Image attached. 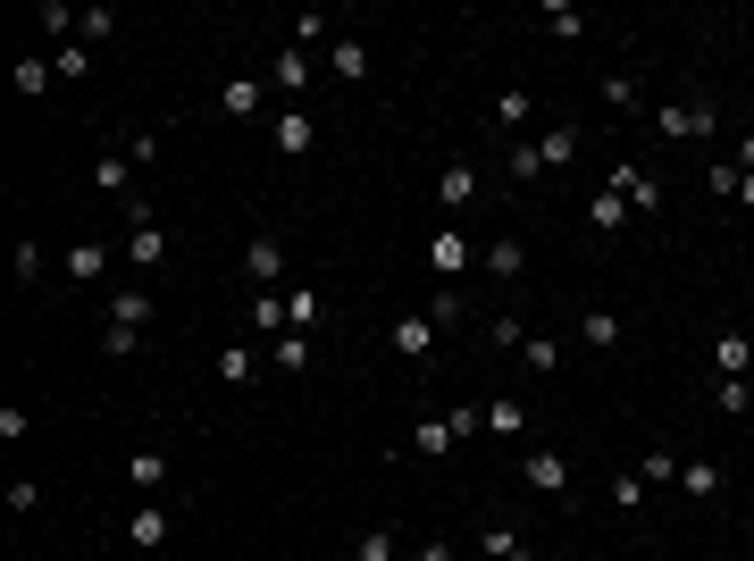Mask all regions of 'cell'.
Wrapping results in <instances>:
<instances>
[{
	"instance_id": "1",
	"label": "cell",
	"mask_w": 754,
	"mask_h": 561,
	"mask_svg": "<svg viewBox=\"0 0 754 561\" xmlns=\"http://www.w3.org/2000/svg\"><path fill=\"white\" fill-rule=\"evenodd\" d=\"M654 126L662 134H671V143H713V126H721V110H713V101H662V110H654Z\"/></svg>"
},
{
	"instance_id": "2",
	"label": "cell",
	"mask_w": 754,
	"mask_h": 561,
	"mask_svg": "<svg viewBox=\"0 0 754 561\" xmlns=\"http://www.w3.org/2000/svg\"><path fill=\"white\" fill-rule=\"evenodd\" d=\"M126 261L134 268H160V261H169V226L151 218L143 202H126Z\"/></svg>"
},
{
	"instance_id": "3",
	"label": "cell",
	"mask_w": 754,
	"mask_h": 561,
	"mask_svg": "<svg viewBox=\"0 0 754 561\" xmlns=\"http://www.w3.org/2000/svg\"><path fill=\"white\" fill-rule=\"evenodd\" d=\"M268 143H277L285 160H302V151L319 143V118H310V110H294V101H285V110H277V126H268Z\"/></svg>"
},
{
	"instance_id": "4",
	"label": "cell",
	"mask_w": 754,
	"mask_h": 561,
	"mask_svg": "<svg viewBox=\"0 0 754 561\" xmlns=\"http://www.w3.org/2000/svg\"><path fill=\"white\" fill-rule=\"evenodd\" d=\"M169 537H176V511H169V503H143V511L126 520V544H134V553H160Z\"/></svg>"
},
{
	"instance_id": "5",
	"label": "cell",
	"mask_w": 754,
	"mask_h": 561,
	"mask_svg": "<svg viewBox=\"0 0 754 561\" xmlns=\"http://www.w3.org/2000/svg\"><path fill=\"white\" fill-rule=\"evenodd\" d=\"M386 344H395L403 360H428V353H436V318H428V310H403L395 327H386Z\"/></svg>"
},
{
	"instance_id": "6",
	"label": "cell",
	"mask_w": 754,
	"mask_h": 561,
	"mask_svg": "<svg viewBox=\"0 0 754 561\" xmlns=\"http://www.w3.org/2000/svg\"><path fill=\"white\" fill-rule=\"evenodd\" d=\"M261 101H268V75H226V84H218V110L226 118H261Z\"/></svg>"
},
{
	"instance_id": "7",
	"label": "cell",
	"mask_w": 754,
	"mask_h": 561,
	"mask_svg": "<svg viewBox=\"0 0 754 561\" xmlns=\"http://www.w3.org/2000/svg\"><path fill=\"white\" fill-rule=\"evenodd\" d=\"M428 268L452 285L461 268H470V235H452V226H436V235H428Z\"/></svg>"
},
{
	"instance_id": "8",
	"label": "cell",
	"mask_w": 754,
	"mask_h": 561,
	"mask_svg": "<svg viewBox=\"0 0 754 561\" xmlns=\"http://www.w3.org/2000/svg\"><path fill=\"white\" fill-rule=\"evenodd\" d=\"M612 185H621V202H629V210H662V185L638 169V160H612Z\"/></svg>"
},
{
	"instance_id": "9",
	"label": "cell",
	"mask_w": 754,
	"mask_h": 561,
	"mask_svg": "<svg viewBox=\"0 0 754 561\" xmlns=\"http://www.w3.org/2000/svg\"><path fill=\"white\" fill-rule=\"evenodd\" d=\"M244 277L252 285H277L285 277V244H277V235H252V244H244Z\"/></svg>"
},
{
	"instance_id": "10",
	"label": "cell",
	"mask_w": 754,
	"mask_h": 561,
	"mask_svg": "<svg viewBox=\"0 0 754 561\" xmlns=\"http://www.w3.org/2000/svg\"><path fill=\"white\" fill-rule=\"evenodd\" d=\"M487 277L495 285H520L528 277V244H520V235H495V244H487Z\"/></svg>"
},
{
	"instance_id": "11",
	"label": "cell",
	"mask_w": 754,
	"mask_h": 561,
	"mask_svg": "<svg viewBox=\"0 0 754 561\" xmlns=\"http://www.w3.org/2000/svg\"><path fill=\"white\" fill-rule=\"evenodd\" d=\"M126 487H134V494H160V487H169V452H160V445L126 452Z\"/></svg>"
},
{
	"instance_id": "12",
	"label": "cell",
	"mask_w": 754,
	"mask_h": 561,
	"mask_svg": "<svg viewBox=\"0 0 754 561\" xmlns=\"http://www.w3.org/2000/svg\"><path fill=\"white\" fill-rule=\"evenodd\" d=\"M520 478H528L537 494H570V461H562V452H528Z\"/></svg>"
},
{
	"instance_id": "13",
	"label": "cell",
	"mask_w": 754,
	"mask_h": 561,
	"mask_svg": "<svg viewBox=\"0 0 754 561\" xmlns=\"http://www.w3.org/2000/svg\"><path fill=\"white\" fill-rule=\"evenodd\" d=\"M327 68H336L344 84H369V42H360V34H336V42H327Z\"/></svg>"
},
{
	"instance_id": "14",
	"label": "cell",
	"mask_w": 754,
	"mask_h": 561,
	"mask_svg": "<svg viewBox=\"0 0 754 561\" xmlns=\"http://www.w3.org/2000/svg\"><path fill=\"white\" fill-rule=\"evenodd\" d=\"M746 369H754V344L737 336V327H721L713 336V377H746Z\"/></svg>"
},
{
	"instance_id": "15",
	"label": "cell",
	"mask_w": 754,
	"mask_h": 561,
	"mask_svg": "<svg viewBox=\"0 0 754 561\" xmlns=\"http://www.w3.org/2000/svg\"><path fill=\"white\" fill-rule=\"evenodd\" d=\"M302 84H310V51H294V42H285V51L268 59V93H302Z\"/></svg>"
},
{
	"instance_id": "16",
	"label": "cell",
	"mask_w": 754,
	"mask_h": 561,
	"mask_svg": "<svg viewBox=\"0 0 754 561\" xmlns=\"http://www.w3.org/2000/svg\"><path fill=\"white\" fill-rule=\"evenodd\" d=\"M68 277H75V285H101V277H110V244H93V235H84V244H68Z\"/></svg>"
},
{
	"instance_id": "17",
	"label": "cell",
	"mask_w": 754,
	"mask_h": 561,
	"mask_svg": "<svg viewBox=\"0 0 754 561\" xmlns=\"http://www.w3.org/2000/svg\"><path fill=\"white\" fill-rule=\"evenodd\" d=\"M470 193H478V169H470V160H445V176H436V202H445V210H461Z\"/></svg>"
},
{
	"instance_id": "18",
	"label": "cell",
	"mask_w": 754,
	"mask_h": 561,
	"mask_svg": "<svg viewBox=\"0 0 754 561\" xmlns=\"http://www.w3.org/2000/svg\"><path fill=\"white\" fill-rule=\"evenodd\" d=\"M285 34H294V51H319V42H336V18H327V9H302Z\"/></svg>"
},
{
	"instance_id": "19",
	"label": "cell",
	"mask_w": 754,
	"mask_h": 561,
	"mask_svg": "<svg viewBox=\"0 0 754 561\" xmlns=\"http://www.w3.org/2000/svg\"><path fill=\"white\" fill-rule=\"evenodd\" d=\"M537 160H546V169H570V160H579V126H546L537 134Z\"/></svg>"
},
{
	"instance_id": "20",
	"label": "cell",
	"mask_w": 754,
	"mask_h": 561,
	"mask_svg": "<svg viewBox=\"0 0 754 561\" xmlns=\"http://www.w3.org/2000/svg\"><path fill=\"white\" fill-rule=\"evenodd\" d=\"M579 344H587V353H612V344H621V318H612V310H587L579 318Z\"/></svg>"
},
{
	"instance_id": "21",
	"label": "cell",
	"mask_w": 754,
	"mask_h": 561,
	"mask_svg": "<svg viewBox=\"0 0 754 561\" xmlns=\"http://www.w3.org/2000/svg\"><path fill=\"white\" fill-rule=\"evenodd\" d=\"M520 369L528 377H553V369H562V344H553V336H528L520 344Z\"/></svg>"
},
{
	"instance_id": "22",
	"label": "cell",
	"mask_w": 754,
	"mask_h": 561,
	"mask_svg": "<svg viewBox=\"0 0 754 561\" xmlns=\"http://www.w3.org/2000/svg\"><path fill=\"white\" fill-rule=\"evenodd\" d=\"M520 428H528V402L495 394V402H487V436H520Z\"/></svg>"
},
{
	"instance_id": "23",
	"label": "cell",
	"mask_w": 754,
	"mask_h": 561,
	"mask_svg": "<svg viewBox=\"0 0 754 561\" xmlns=\"http://www.w3.org/2000/svg\"><path fill=\"white\" fill-rule=\"evenodd\" d=\"M629 218V202H621V185H603L595 202H587V226H603V235H612V226Z\"/></svg>"
},
{
	"instance_id": "24",
	"label": "cell",
	"mask_w": 754,
	"mask_h": 561,
	"mask_svg": "<svg viewBox=\"0 0 754 561\" xmlns=\"http://www.w3.org/2000/svg\"><path fill=\"white\" fill-rule=\"evenodd\" d=\"M93 185L126 202V185H134V160H126V151H118V160H93Z\"/></svg>"
},
{
	"instance_id": "25",
	"label": "cell",
	"mask_w": 754,
	"mask_h": 561,
	"mask_svg": "<svg viewBox=\"0 0 754 561\" xmlns=\"http://www.w3.org/2000/svg\"><path fill=\"white\" fill-rule=\"evenodd\" d=\"M546 26H553V42H579V34H587V9H570V0H546Z\"/></svg>"
},
{
	"instance_id": "26",
	"label": "cell",
	"mask_w": 754,
	"mask_h": 561,
	"mask_svg": "<svg viewBox=\"0 0 754 561\" xmlns=\"http://www.w3.org/2000/svg\"><path fill=\"white\" fill-rule=\"evenodd\" d=\"M319 327V294H285V336H310Z\"/></svg>"
},
{
	"instance_id": "27",
	"label": "cell",
	"mask_w": 754,
	"mask_h": 561,
	"mask_svg": "<svg viewBox=\"0 0 754 561\" xmlns=\"http://www.w3.org/2000/svg\"><path fill=\"white\" fill-rule=\"evenodd\" d=\"M110 327H151V294H110Z\"/></svg>"
},
{
	"instance_id": "28",
	"label": "cell",
	"mask_w": 754,
	"mask_h": 561,
	"mask_svg": "<svg viewBox=\"0 0 754 561\" xmlns=\"http://www.w3.org/2000/svg\"><path fill=\"white\" fill-rule=\"evenodd\" d=\"M603 101H612V110H645V93H638V75H621V68H612V75H603Z\"/></svg>"
},
{
	"instance_id": "29",
	"label": "cell",
	"mask_w": 754,
	"mask_h": 561,
	"mask_svg": "<svg viewBox=\"0 0 754 561\" xmlns=\"http://www.w3.org/2000/svg\"><path fill=\"white\" fill-rule=\"evenodd\" d=\"M252 369H261V353H244V344H226V353H218V377H226V386H252Z\"/></svg>"
},
{
	"instance_id": "30",
	"label": "cell",
	"mask_w": 754,
	"mask_h": 561,
	"mask_svg": "<svg viewBox=\"0 0 754 561\" xmlns=\"http://www.w3.org/2000/svg\"><path fill=\"white\" fill-rule=\"evenodd\" d=\"M110 34H118V9H84V18H75V42H84V51L110 42Z\"/></svg>"
},
{
	"instance_id": "31",
	"label": "cell",
	"mask_w": 754,
	"mask_h": 561,
	"mask_svg": "<svg viewBox=\"0 0 754 561\" xmlns=\"http://www.w3.org/2000/svg\"><path fill=\"white\" fill-rule=\"evenodd\" d=\"M84 68H93V51H84V42H59V51H51V75H59V84H75Z\"/></svg>"
},
{
	"instance_id": "32",
	"label": "cell",
	"mask_w": 754,
	"mask_h": 561,
	"mask_svg": "<svg viewBox=\"0 0 754 561\" xmlns=\"http://www.w3.org/2000/svg\"><path fill=\"white\" fill-rule=\"evenodd\" d=\"M713 402H721L730 419H746V411H754V386H746V377H721V386H713Z\"/></svg>"
},
{
	"instance_id": "33",
	"label": "cell",
	"mask_w": 754,
	"mask_h": 561,
	"mask_svg": "<svg viewBox=\"0 0 754 561\" xmlns=\"http://www.w3.org/2000/svg\"><path fill=\"white\" fill-rule=\"evenodd\" d=\"M252 327H261V336H285V294H252Z\"/></svg>"
},
{
	"instance_id": "34",
	"label": "cell",
	"mask_w": 754,
	"mask_h": 561,
	"mask_svg": "<svg viewBox=\"0 0 754 561\" xmlns=\"http://www.w3.org/2000/svg\"><path fill=\"white\" fill-rule=\"evenodd\" d=\"M395 553H403V537H395V528H369V537L353 544V561H395Z\"/></svg>"
},
{
	"instance_id": "35",
	"label": "cell",
	"mask_w": 754,
	"mask_h": 561,
	"mask_svg": "<svg viewBox=\"0 0 754 561\" xmlns=\"http://www.w3.org/2000/svg\"><path fill=\"white\" fill-rule=\"evenodd\" d=\"M268 360H277L285 377H302V369H310V336H277V353H268Z\"/></svg>"
},
{
	"instance_id": "36",
	"label": "cell",
	"mask_w": 754,
	"mask_h": 561,
	"mask_svg": "<svg viewBox=\"0 0 754 561\" xmlns=\"http://www.w3.org/2000/svg\"><path fill=\"white\" fill-rule=\"evenodd\" d=\"M487 344H495V353H520V344H528V327H520V318H487Z\"/></svg>"
},
{
	"instance_id": "37",
	"label": "cell",
	"mask_w": 754,
	"mask_h": 561,
	"mask_svg": "<svg viewBox=\"0 0 754 561\" xmlns=\"http://www.w3.org/2000/svg\"><path fill=\"white\" fill-rule=\"evenodd\" d=\"M679 487H687V494H721V461H687V469H679Z\"/></svg>"
},
{
	"instance_id": "38",
	"label": "cell",
	"mask_w": 754,
	"mask_h": 561,
	"mask_svg": "<svg viewBox=\"0 0 754 561\" xmlns=\"http://www.w3.org/2000/svg\"><path fill=\"white\" fill-rule=\"evenodd\" d=\"M487 561H528V544H520V528H487Z\"/></svg>"
},
{
	"instance_id": "39",
	"label": "cell",
	"mask_w": 754,
	"mask_h": 561,
	"mask_svg": "<svg viewBox=\"0 0 754 561\" xmlns=\"http://www.w3.org/2000/svg\"><path fill=\"white\" fill-rule=\"evenodd\" d=\"M638 478H645V487H679V461H671V452H645Z\"/></svg>"
},
{
	"instance_id": "40",
	"label": "cell",
	"mask_w": 754,
	"mask_h": 561,
	"mask_svg": "<svg viewBox=\"0 0 754 561\" xmlns=\"http://www.w3.org/2000/svg\"><path fill=\"white\" fill-rule=\"evenodd\" d=\"M0 503H9V511H18V520H26V511L42 503V487H34V478H9V487H0Z\"/></svg>"
},
{
	"instance_id": "41",
	"label": "cell",
	"mask_w": 754,
	"mask_h": 561,
	"mask_svg": "<svg viewBox=\"0 0 754 561\" xmlns=\"http://www.w3.org/2000/svg\"><path fill=\"white\" fill-rule=\"evenodd\" d=\"M42 84H59L51 59H18V93H42Z\"/></svg>"
},
{
	"instance_id": "42",
	"label": "cell",
	"mask_w": 754,
	"mask_h": 561,
	"mask_svg": "<svg viewBox=\"0 0 754 561\" xmlns=\"http://www.w3.org/2000/svg\"><path fill=\"white\" fill-rule=\"evenodd\" d=\"M528 110H537L528 93H495V118H503V126H528Z\"/></svg>"
},
{
	"instance_id": "43",
	"label": "cell",
	"mask_w": 754,
	"mask_h": 561,
	"mask_svg": "<svg viewBox=\"0 0 754 561\" xmlns=\"http://www.w3.org/2000/svg\"><path fill=\"white\" fill-rule=\"evenodd\" d=\"M134 344H143V327H110V336H101V353H110V360H134Z\"/></svg>"
},
{
	"instance_id": "44",
	"label": "cell",
	"mask_w": 754,
	"mask_h": 561,
	"mask_svg": "<svg viewBox=\"0 0 754 561\" xmlns=\"http://www.w3.org/2000/svg\"><path fill=\"white\" fill-rule=\"evenodd\" d=\"M428 318H436V327H452V318H461V294H452V285H436V302H428Z\"/></svg>"
},
{
	"instance_id": "45",
	"label": "cell",
	"mask_w": 754,
	"mask_h": 561,
	"mask_svg": "<svg viewBox=\"0 0 754 561\" xmlns=\"http://www.w3.org/2000/svg\"><path fill=\"white\" fill-rule=\"evenodd\" d=\"M42 277V244H26V235H18V285H34Z\"/></svg>"
},
{
	"instance_id": "46",
	"label": "cell",
	"mask_w": 754,
	"mask_h": 561,
	"mask_svg": "<svg viewBox=\"0 0 754 561\" xmlns=\"http://www.w3.org/2000/svg\"><path fill=\"white\" fill-rule=\"evenodd\" d=\"M411 561H452V544H436V537H428V544H419Z\"/></svg>"
}]
</instances>
